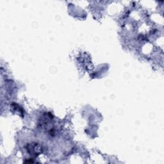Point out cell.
I'll use <instances>...</instances> for the list:
<instances>
[{
    "mask_svg": "<svg viewBox=\"0 0 164 164\" xmlns=\"http://www.w3.org/2000/svg\"><path fill=\"white\" fill-rule=\"evenodd\" d=\"M36 144L31 145L30 149V148H28L27 149H30V151H28L29 153L31 154H39L41 152H42V151H41V149H42V148L40 147L39 145Z\"/></svg>",
    "mask_w": 164,
    "mask_h": 164,
    "instance_id": "1",
    "label": "cell"
}]
</instances>
